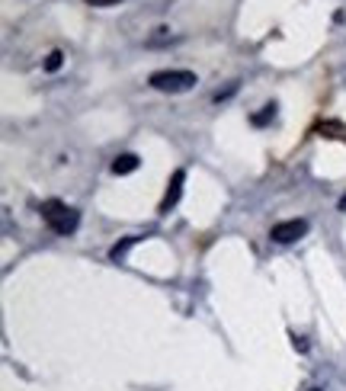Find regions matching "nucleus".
I'll use <instances>...</instances> for the list:
<instances>
[{
	"label": "nucleus",
	"instance_id": "7ed1b4c3",
	"mask_svg": "<svg viewBox=\"0 0 346 391\" xmlns=\"http://www.w3.org/2000/svg\"><path fill=\"white\" fill-rule=\"evenodd\" d=\"M305 234H308V221H305V219H292V221H279V225H272L270 238L276 244H295V241H301Z\"/></svg>",
	"mask_w": 346,
	"mask_h": 391
},
{
	"label": "nucleus",
	"instance_id": "f257e3e1",
	"mask_svg": "<svg viewBox=\"0 0 346 391\" xmlns=\"http://www.w3.org/2000/svg\"><path fill=\"white\" fill-rule=\"evenodd\" d=\"M42 221L55 234H74L77 225H81V215H77V209L61 203V199H48V203H42Z\"/></svg>",
	"mask_w": 346,
	"mask_h": 391
},
{
	"label": "nucleus",
	"instance_id": "9d476101",
	"mask_svg": "<svg viewBox=\"0 0 346 391\" xmlns=\"http://www.w3.org/2000/svg\"><path fill=\"white\" fill-rule=\"evenodd\" d=\"M340 212H346V196H343V199H340Z\"/></svg>",
	"mask_w": 346,
	"mask_h": 391
},
{
	"label": "nucleus",
	"instance_id": "1a4fd4ad",
	"mask_svg": "<svg viewBox=\"0 0 346 391\" xmlns=\"http://www.w3.org/2000/svg\"><path fill=\"white\" fill-rule=\"evenodd\" d=\"M90 7H113V4H119V0H87Z\"/></svg>",
	"mask_w": 346,
	"mask_h": 391
},
{
	"label": "nucleus",
	"instance_id": "f03ea898",
	"mask_svg": "<svg viewBox=\"0 0 346 391\" xmlns=\"http://www.w3.org/2000/svg\"><path fill=\"white\" fill-rule=\"evenodd\" d=\"M148 83L160 93H186L196 87V74L193 71H154Z\"/></svg>",
	"mask_w": 346,
	"mask_h": 391
},
{
	"label": "nucleus",
	"instance_id": "20e7f679",
	"mask_svg": "<svg viewBox=\"0 0 346 391\" xmlns=\"http://www.w3.org/2000/svg\"><path fill=\"white\" fill-rule=\"evenodd\" d=\"M183 183H186V173L183 170H173V177H170V186H167V193H164V199H160V215H167V212L173 209V205L180 203V196H183Z\"/></svg>",
	"mask_w": 346,
	"mask_h": 391
},
{
	"label": "nucleus",
	"instance_id": "6e6552de",
	"mask_svg": "<svg viewBox=\"0 0 346 391\" xmlns=\"http://www.w3.org/2000/svg\"><path fill=\"white\" fill-rule=\"evenodd\" d=\"M61 61H64V55H61V52H52V55H48V61H46V71H58V68H61Z\"/></svg>",
	"mask_w": 346,
	"mask_h": 391
},
{
	"label": "nucleus",
	"instance_id": "9b49d317",
	"mask_svg": "<svg viewBox=\"0 0 346 391\" xmlns=\"http://www.w3.org/2000/svg\"><path fill=\"white\" fill-rule=\"evenodd\" d=\"M311 391H321V388H311Z\"/></svg>",
	"mask_w": 346,
	"mask_h": 391
},
{
	"label": "nucleus",
	"instance_id": "423d86ee",
	"mask_svg": "<svg viewBox=\"0 0 346 391\" xmlns=\"http://www.w3.org/2000/svg\"><path fill=\"white\" fill-rule=\"evenodd\" d=\"M138 241H141V238H125V241H122V244H116V247H113V250H109V256H113V260H122V256H125V254H128V250L135 247V244H138Z\"/></svg>",
	"mask_w": 346,
	"mask_h": 391
},
{
	"label": "nucleus",
	"instance_id": "39448f33",
	"mask_svg": "<svg viewBox=\"0 0 346 391\" xmlns=\"http://www.w3.org/2000/svg\"><path fill=\"white\" fill-rule=\"evenodd\" d=\"M138 167H141L138 154H119V158L113 160V173H116V177H125V173H135Z\"/></svg>",
	"mask_w": 346,
	"mask_h": 391
},
{
	"label": "nucleus",
	"instance_id": "0eeeda50",
	"mask_svg": "<svg viewBox=\"0 0 346 391\" xmlns=\"http://www.w3.org/2000/svg\"><path fill=\"white\" fill-rule=\"evenodd\" d=\"M270 119H276V103L263 106V113H256L250 122H254V125H266V122H270Z\"/></svg>",
	"mask_w": 346,
	"mask_h": 391
}]
</instances>
